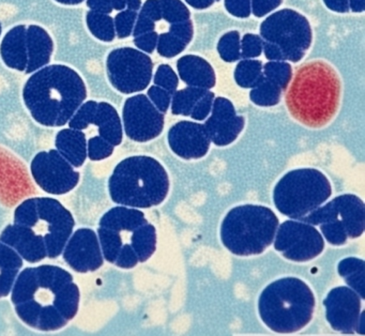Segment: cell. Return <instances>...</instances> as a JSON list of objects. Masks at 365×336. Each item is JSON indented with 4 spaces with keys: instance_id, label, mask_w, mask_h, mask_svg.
<instances>
[{
    "instance_id": "cell-42",
    "label": "cell",
    "mask_w": 365,
    "mask_h": 336,
    "mask_svg": "<svg viewBox=\"0 0 365 336\" xmlns=\"http://www.w3.org/2000/svg\"><path fill=\"white\" fill-rule=\"evenodd\" d=\"M226 10L236 17L247 19L251 15V0H225Z\"/></svg>"
},
{
    "instance_id": "cell-23",
    "label": "cell",
    "mask_w": 365,
    "mask_h": 336,
    "mask_svg": "<svg viewBox=\"0 0 365 336\" xmlns=\"http://www.w3.org/2000/svg\"><path fill=\"white\" fill-rule=\"evenodd\" d=\"M181 79L191 87L211 89L215 85V73L211 64L204 58L187 55L177 62Z\"/></svg>"
},
{
    "instance_id": "cell-18",
    "label": "cell",
    "mask_w": 365,
    "mask_h": 336,
    "mask_svg": "<svg viewBox=\"0 0 365 336\" xmlns=\"http://www.w3.org/2000/svg\"><path fill=\"white\" fill-rule=\"evenodd\" d=\"M168 138L173 152L185 160L204 158L210 148L206 128L197 122H178L170 128Z\"/></svg>"
},
{
    "instance_id": "cell-6",
    "label": "cell",
    "mask_w": 365,
    "mask_h": 336,
    "mask_svg": "<svg viewBox=\"0 0 365 336\" xmlns=\"http://www.w3.org/2000/svg\"><path fill=\"white\" fill-rule=\"evenodd\" d=\"M279 218L264 205H243L226 214L221 226L224 246L237 256L264 253L274 240Z\"/></svg>"
},
{
    "instance_id": "cell-28",
    "label": "cell",
    "mask_w": 365,
    "mask_h": 336,
    "mask_svg": "<svg viewBox=\"0 0 365 336\" xmlns=\"http://www.w3.org/2000/svg\"><path fill=\"white\" fill-rule=\"evenodd\" d=\"M89 31L95 38L103 42H112L116 36L114 19L106 13L89 11L86 16Z\"/></svg>"
},
{
    "instance_id": "cell-56",
    "label": "cell",
    "mask_w": 365,
    "mask_h": 336,
    "mask_svg": "<svg viewBox=\"0 0 365 336\" xmlns=\"http://www.w3.org/2000/svg\"><path fill=\"white\" fill-rule=\"evenodd\" d=\"M215 1H220V0H215Z\"/></svg>"
},
{
    "instance_id": "cell-35",
    "label": "cell",
    "mask_w": 365,
    "mask_h": 336,
    "mask_svg": "<svg viewBox=\"0 0 365 336\" xmlns=\"http://www.w3.org/2000/svg\"><path fill=\"white\" fill-rule=\"evenodd\" d=\"M187 43L172 32L160 34L158 38V53L165 58H173L185 51Z\"/></svg>"
},
{
    "instance_id": "cell-16",
    "label": "cell",
    "mask_w": 365,
    "mask_h": 336,
    "mask_svg": "<svg viewBox=\"0 0 365 336\" xmlns=\"http://www.w3.org/2000/svg\"><path fill=\"white\" fill-rule=\"evenodd\" d=\"M63 253L66 263L78 273L97 271L104 263L98 233L91 228L72 233Z\"/></svg>"
},
{
    "instance_id": "cell-38",
    "label": "cell",
    "mask_w": 365,
    "mask_h": 336,
    "mask_svg": "<svg viewBox=\"0 0 365 336\" xmlns=\"http://www.w3.org/2000/svg\"><path fill=\"white\" fill-rule=\"evenodd\" d=\"M136 19H138V12L129 10V9L120 11L115 16V30H116V34L119 39H125L131 36Z\"/></svg>"
},
{
    "instance_id": "cell-54",
    "label": "cell",
    "mask_w": 365,
    "mask_h": 336,
    "mask_svg": "<svg viewBox=\"0 0 365 336\" xmlns=\"http://www.w3.org/2000/svg\"><path fill=\"white\" fill-rule=\"evenodd\" d=\"M55 1L59 2L61 4H70V6H74V4H82L85 0H55Z\"/></svg>"
},
{
    "instance_id": "cell-15",
    "label": "cell",
    "mask_w": 365,
    "mask_h": 336,
    "mask_svg": "<svg viewBox=\"0 0 365 336\" xmlns=\"http://www.w3.org/2000/svg\"><path fill=\"white\" fill-rule=\"evenodd\" d=\"M361 297L350 287L333 288L324 299L326 318L335 331L343 334L358 332L361 317Z\"/></svg>"
},
{
    "instance_id": "cell-26",
    "label": "cell",
    "mask_w": 365,
    "mask_h": 336,
    "mask_svg": "<svg viewBox=\"0 0 365 336\" xmlns=\"http://www.w3.org/2000/svg\"><path fill=\"white\" fill-rule=\"evenodd\" d=\"M337 271H339V275L343 276L344 280H345L348 287L354 289L360 295L361 299L364 300V260L356 258V257L343 259V260L339 261V265H337Z\"/></svg>"
},
{
    "instance_id": "cell-7",
    "label": "cell",
    "mask_w": 365,
    "mask_h": 336,
    "mask_svg": "<svg viewBox=\"0 0 365 336\" xmlns=\"http://www.w3.org/2000/svg\"><path fill=\"white\" fill-rule=\"evenodd\" d=\"M14 223L29 227L44 240L48 258L61 256L76 225L71 212L50 197L23 201L14 211Z\"/></svg>"
},
{
    "instance_id": "cell-44",
    "label": "cell",
    "mask_w": 365,
    "mask_h": 336,
    "mask_svg": "<svg viewBox=\"0 0 365 336\" xmlns=\"http://www.w3.org/2000/svg\"><path fill=\"white\" fill-rule=\"evenodd\" d=\"M282 4V0H251V10L257 17H262L272 12Z\"/></svg>"
},
{
    "instance_id": "cell-19",
    "label": "cell",
    "mask_w": 365,
    "mask_h": 336,
    "mask_svg": "<svg viewBox=\"0 0 365 336\" xmlns=\"http://www.w3.org/2000/svg\"><path fill=\"white\" fill-rule=\"evenodd\" d=\"M0 241L14 248L29 263H39L48 257L44 240L24 225H8L0 235Z\"/></svg>"
},
{
    "instance_id": "cell-34",
    "label": "cell",
    "mask_w": 365,
    "mask_h": 336,
    "mask_svg": "<svg viewBox=\"0 0 365 336\" xmlns=\"http://www.w3.org/2000/svg\"><path fill=\"white\" fill-rule=\"evenodd\" d=\"M162 19L168 23L175 24L187 21L191 16L187 6L181 0H160Z\"/></svg>"
},
{
    "instance_id": "cell-9",
    "label": "cell",
    "mask_w": 365,
    "mask_h": 336,
    "mask_svg": "<svg viewBox=\"0 0 365 336\" xmlns=\"http://www.w3.org/2000/svg\"><path fill=\"white\" fill-rule=\"evenodd\" d=\"M264 41L274 43L285 60L298 62L312 44V28L307 17L292 9H283L267 17L260 25Z\"/></svg>"
},
{
    "instance_id": "cell-5",
    "label": "cell",
    "mask_w": 365,
    "mask_h": 336,
    "mask_svg": "<svg viewBox=\"0 0 365 336\" xmlns=\"http://www.w3.org/2000/svg\"><path fill=\"white\" fill-rule=\"evenodd\" d=\"M315 303L309 285L297 278H284L264 288L258 300V312L273 332L294 333L309 325Z\"/></svg>"
},
{
    "instance_id": "cell-11",
    "label": "cell",
    "mask_w": 365,
    "mask_h": 336,
    "mask_svg": "<svg viewBox=\"0 0 365 336\" xmlns=\"http://www.w3.org/2000/svg\"><path fill=\"white\" fill-rule=\"evenodd\" d=\"M273 241L282 256L297 263L312 260L324 250L322 233L313 225L299 220H286L279 225Z\"/></svg>"
},
{
    "instance_id": "cell-51",
    "label": "cell",
    "mask_w": 365,
    "mask_h": 336,
    "mask_svg": "<svg viewBox=\"0 0 365 336\" xmlns=\"http://www.w3.org/2000/svg\"><path fill=\"white\" fill-rule=\"evenodd\" d=\"M330 10L337 13H347L349 11V0H324Z\"/></svg>"
},
{
    "instance_id": "cell-39",
    "label": "cell",
    "mask_w": 365,
    "mask_h": 336,
    "mask_svg": "<svg viewBox=\"0 0 365 336\" xmlns=\"http://www.w3.org/2000/svg\"><path fill=\"white\" fill-rule=\"evenodd\" d=\"M241 57L251 59L262 55L264 40L257 34H247L241 41Z\"/></svg>"
},
{
    "instance_id": "cell-31",
    "label": "cell",
    "mask_w": 365,
    "mask_h": 336,
    "mask_svg": "<svg viewBox=\"0 0 365 336\" xmlns=\"http://www.w3.org/2000/svg\"><path fill=\"white\" fill-rule=\"evenodd\" d=\"M262 77V63L259 60H242L235 68V81L242 88H253Z\"/></svg>"
},
{
    "instance_id": "cell-2",
    "label": "cell",
    "mask_w": 365,
    "mask_h": 336,
    "mask_svg": "<svg viewBox=\"0 0 365 336\" xmlns=\"http://www.w3.org/2000/svg\"><path fill=\"white\" fill-rule=\"evenodd\" d=\"M87 98L84 79L70 66H46L25 83L23 100L38 123L63 126Z\"/></svg>"
},
{
    "instance_id": "cell-8",
    "label": "cell",
    "mask_w": 365,
    "mask_h": 336,
    "mask_svg": "<svg viewBox=\"0 0 365 336\" xmlns=\"http://www.w3.org/2000/svg\"><path fill=\"white\" fill-rule=\"evenodd\" d=\"M332 186L324 173L315 168H299L286 173L275 185V208L290 218L301 220L328 200Z\"/></svg>"
},
{
    "instance_id": "cell-48",
    "label": "cell",
    "mask_w": 365,
    "mask_h": 336,
    "mask_svg": "<svg viewBox=\"0 0 365 336\" xmlns=\"http://www.w3.org/2000/svg\"><path fill=\"white\" fill-rule=\"evenodd\" d=\"M262 51H264L267 59L271 60V61H283V60H285L283 51L274 43L264 41Z\"/></svg>"
},
{
    "instance_id": "cell-45",
    "label": "cell",
    "mask_w": 365,
    "mask_h": 336,
    "mask_svg": "<svg viewBox=\"0 0 365 336\" xmlns=\"http://www.w3.org/2000/svg\"><path fill=\"white\" fill-rule=\"evenodd\" d=\"M170 32H172L175 36H178L181 40L185 41V43L189 44L191 42L192 38H193V23L190 19H187V21H180V23L172 24Z\"/></svg>"
},
{
    "instance_id": "cell-22",
    "label": "cell",
    "mask_w": 365,
    "mask_h": 336,
    "mask_svg": "<svg viewBox=\"0 0 365 336\" xmlns=\"http://www.w3.org/2000/svg\"><path fill=\"white\" fill-rule=\"evenodd\" d=\"M26 25H18L7 32L0 45V55L8 68L25 72L27 56Z\"/></svg>"
},
{
    "instance_id": "cell-29",
    "label": "cell",
    "mask_w": 365,
    "mask_h": 336,
    "mask_svg": "<svg viewBox=\"0 0 365 336\" xmlns=\"http://www.w3.org/2000/svg\"><path fill=\"white\" fill-rule=\"evenodd\" d=\"M204 88L191 87L178 90L172 96V113L175 116H191L192 111L200 98L206 93Z\"/></svg>"
},
{
    "instance_id": "cell-4",
    "label": "cell",
    "mask_w": 365,
    "mask_h": 336,
    "mask_svg": "<svg viewBox=\"0 0 365 336\" xmlns=\"http://www.w3.org/2000/svg\"><path fill=\"white\" fill-rule=\"evenodd\" d=\"M114 203L125 207H155L165 200L170 178L163 165L155 158L134 156L121 161L108 180Z\"/></svg>"
},
{
    "instance_id": "cell-36",
    "label": "cell",
    "mask_w": 365,
    "mask_h": 336,
    "mask_svg": "<svg viewBox=\"0 0 365 336\" xmlns=\"http://www.w3.org/2000/svg\"><path fill=\"white\" fill-rule=\"evenodd\" d=\"M114 147L100 135L91 137L87 141V156L91 161L106 160L114 153Z\"/></svg>"
},
{
    "instance_id": "cell-43",
    "label": "cell",
    "mask_w": 365,
    "mask_h": 336,
    "mask_svg": "<svg viewBox=\"0 0 365 336\" xmlns=\"http://www.w3.org/2000/svg\"><path fill=\"white\" fill-rule=\"evenodd\" d=\"M158 38H159V34L153 30V31L134 36V44L144 53L151 54L157 47Z\"/></svg>"
},
{
    "instance_id": "cell-27",
    "label": "cell",
    "mask_w": 365,
    "mask_h": 336,
    "mask_svg": "<svg viewBox=\"0 0 365 336\" xmlns=\"http://www.w3.org/2000/svg\"><path fill=\"white\" fill-rule=\"evenodd\" d=\"M131 245L138 261L145 263L148 260L157 248V230L153 224L142 225L134 229L132 233Z\"/></svg>"
},
{
    "instance_id": "cell-3",
    "label": "cell",
    "mask_w": 365,
    "mask_h": 336,
    "mask_svg": "<svg viewBox=\"0 0 365 336\" xmlns=\"http://www.w3.org/2000/svg\"><path fill=\"white\" fill-rule=\"evenodd\" d=\"M285 100L294 119L309 128H322L339 109L341 79L327 62H307L297 71Z\"/></svg>"
},
{
    "instance_id": "cell-32",
    "label": "cell",
    "mask_w": 365,
    "mask_h": 336,
    "mask_svg": "<svg viewBox=\"0 0 365 336\" xmlns=\"http://www.w3.org/2000/svg\"><path fill=\"white\" fill-rule=\"evenodd\" d=\"M264 76L272 83H277L282 91L287 89L292 81V68L288 62L270 61L264 66Z\"/></svg>"
},
{
    "instance_id": "cell-33",
    "label": "cell",
    "mask_w": 365,
    "mask_h": 336,
    "mask_svg": "<svg viewBox=\"0 0 365 336\" xmlns=\"http://www.w3.org/2000/svg\"><path fill=\"white\" fill-rule=\"evenodd\" d=\"M217 51L226 62H235L241 57L240 34L236 30L227 32L220 39Z\"/></svg>"
},
{
    "instance_id": "cell-49",
    "label": "cell",
    "mask_w": 365,
    "mask_h": 336,
    "mask_svg": "<svg viewBox=\"0 0 365 336\" xmlns=\"http://www.w3.org/2000/svg\"><path fill=\"white\" fill-rule=\"evenodd\" d=\"M86 4L91 10L106 13V14H110L114 10L112 0H87Z\"/></svg>"
},
{
    "instance_id": "cell-25",
    "label": "cell",
    "mask_w": 365,
    "mask_h": 336,
    "mask_svg": "<svg viewBox=\"0 0 365 336\" xmlns=\"http://www.w3.org/2000/svg\"><path fill=\"white\" fill-rule=\"evenodd\" d=\"M22 268V257L14 248L0 241V297L10 295Z\"/></svg>"
},
{
    "instance_id": "cell-47",
    "label": "cell",
    "mask_w": 365,
    "mask_h": 336,
    "mask_svg": "<svg viewBox=\"0 0 365 336\" xmlns=\"http://www.w3.org/2000/svg\"><path fill=\"white\" fill-rule=\"evenodd\" d=\"M155 28V21L149 19V17H147L146 15L140 13V14H138V19H136L135 25H134L132 34H133V36H140V34L153 31Z\"/></svg>"
},
{
    "instance_id": "cell-21",
    "label": "cell",
    "mask_w": 365,
    "mask_h": 336,
    "mask_svg": "<svg viewBox=\"0 0 365 336\" xmlns=\"http://www.w3.org/2000/svg\"><path fill=\"white\" fill-rule=\"evenodd\" d=\"M26 40L29 62L25 72L31 74L48 64L54 51V43L50 34L38 25L27 26Z\"/></svg>"
},
{
    "instance_id": "cell-55",
    "label": "cell",
    "mask_w": 365,
    "mask_h": 336,
    "mask_svg": "<svg viewBox=\"0 0 365 336\" xmlns=\"http://www.w3.org/2000/svg\"><path fill=\"white\" fill-rule=\"evenodd\" d=\"M1 30H3V27H1V24H0V34H1Z\"/></svg>"
},
{
    "instance_id": "cell-10",
    "label": "cell",
    "mask_w": 365,
    "mask_h": 336,
    "mask_svg": "<svg viewBox=\"0 0 365 336\" xmlns=\"http://www.w3.org/2000/svg\"><path fill=\"white\" fill-rule=\"evenodd\" d=\"M106 70L115 89L131 94L148 87L153 78V62L140 49L121 47L108 54Z\"/></svg>"
},
{
    "instance_id": "cell-30",
    "label": "cell",
    "mask_w": 365,
    "mask_h": 336,
    "mask_svg": "<svg viewBox=\"0 0 365 336\" xmlns=\"http://www.w3.org/2000/svg\"><path fill=\"white\" fill-rule=\"evenodd\" d=\"M281 88L264 76L258 81L257 85L252 88L250 92V98L252 102L262 107L274 106L281 100Z\"/></svg>"
},
{
    "instance_id": "cell-40",
    "label": "cell",
    "mask_w": 365,
    "mask_h": 336,
    "mask_svg": "<svg viewBox=\"0 0 365 336\" xmlns=\"http://www.w3.org/2000/svg\"><path fill=\"white\" fill-rule=\"evenodd\" d=\"M148 98L153 105L163 113L168 111V107L170 106V102H172V94L168 90L157 85L151 86L149 88Z\"/></svg>"
},
{
    "instance_id": "cell-37",
    "label": "cell",
    "mask_w": 365,
    "mask_h": 336,
    "mask_svg": "<svg viewBox=\"0 0 365 336\" xmlns=\"http://www.w3.org/2000/svg\"><path fill=\"white\" fill-rule=\"evenodd\" d=\"M153 81L155 85L168 90L170 94H174L177 91L179 85V78L176 72L168 64H161L157 68Z\"/></svg>"
},
{
    "instance_id": "cell-50",
    "label": "cell",
    "mask_w": 365,
    "mask_h": 336,
    "mask_svg": "<svg viewBox=\"0 0 365 336\" xmlns=\"http://www.w3.org/2000/svg\"><path fill=\"white\" fill-rule=\"evenodd\" d=\"M112 6L114 10L123 11L125 9L138 11L142 6V0H112Z\"/></svg>"
},
{
    "instance_id": "cell-52",
    "label": "cell",
    "mask_w": 365,
    "mask_h": 336,
    "mask_svg": "<svg viewBox=\"0 0 365 336\" xmlns=\"http://www.w3.org/2000/svg\"><path fill=\"white\" fill-rule=\"evenodd\" d=\"M185 1H187V4H190V6H193V8L202 10V9H207L212 6L215 0H185Z\"/></svg>"
},
{
    "instance_id": "cell-17",
    "label": "cell",
    "mask_w": 365,
    "mask_h": 336,
    "mask_svg": "<svg viewBox=\"0 0 365 336\" xmlns=\"http://www.w3.org/2000/svg\"><path fill=\"white\" fill-rule=\"evenodd\" d=\"M245 124V118L237 115L234 104L228 98L219 96L215 98L211 116L204 126L210 141L215 145L224 147L238 138Z\"/></svg>"
},
{
    "instance_id": "cell-41",
    "label": "cell",
    "mask_w": 365,
    "mask_h": 336,
    "mask_svg": "<svg viewBox=\"0 0 365 336\" xmlns=\"http://www.w3.org/2000/svg\"><path fill=\"white\" fill-rule=\"evenodd\" d=\"M213 101H215V93L207 90L206 93L196 103L190 117L193 118L194 120H197V121H202V120L206 119L210 115Z\"/></svg>"
},
{
    "instance_id": "cell-20",
    "label": "cell",
    "mask_w": 365,
    "mask_h": 336,
    "mask_svg": "<svg viewBox=\"0 0 365 336\" xmlns=\"http://www.w3.org/2000/svg\"><path fill=\"white\" fill-rule=\"evenodd\" d=\"M332 203L347 237L351 239L361 237L365 229V205L362 199L354 194H344L335 197Z\"/></svg>"
},
{
    "instance_id": "cell-14",
    "label": "cell",
    "mask_w": 365,
    "mask_h": 336,
    "mask_svg": "<svg viewBox=\"0 0 365 336\" xmlns=\"http://www.w3.org/2000/svg\"><path fill=\"white\" fill-rule=\"evenodd\" d=\"M68 124L69 128L81 131L93 124L98 126L100 136L113 146H119L123 141V124L118 111L108 102L87 101L83 103Z\"/></svg>"
},
{
    "instance_id": "cell-12",
    "label": "cell",
    "mask_w": 365,
    "mask_h": 336,
    "mask_svg": "<svg viewBox=\"0 0 365 336\" xmlns=\"http://www.w3.org/2000/svg\"><path fill=\"white\" fill-rule=\"evenodd\" d=\"M31 170L36 183L48 194H67L80 181V173L57 150L39 152Z\"/></svg>"
},
{
    "instance_id": "cell-53",
    "label": "cell",
    "mask_w": 365,
    "mask_h": 336,
    "mask_svg": "<svg viewBox=\"0 0 365 336\" xmlns=\"http://www.w3.org/2000/svg\"><path fill=\"white\" fill-rule=\"evenodd\" d=\"M349 9L354 12L361 13L364 11V0H349Z\"/></svg>"
},
{
    "instance_id": "cell-46",
    "label": "cell",
    "mask_w": 365,
    "mask_h": 336,
    "mask_svg": "<svg viewBox=\"0 0 365 336\" xmlns=\"http://www.w3.org/2000/svg\"><path fill=\"white\" fill-rule=\"evenodd\" d=\"M140 13L146 15L153 21H159L162 19L161 2L160 0H147L143 6H140Z\"/></svg>"
},
{
    "instance_id": "cell-1",
    "label": "cell",
    "mask_w": 365,
    "mask_h": 336,
    "mask_svg": "<svg viewBox=\"0 0 365 336\" xmlns=\"http://www.w3.org/2000/svg\"><path fill=\"white\" fill-rule=\"evenodd\" d=\"M11 291L18 316L39 331L63 329L80 307V288L73 276L57 265L26 268L19 274Z\"/></svg>"
},
{
    "instance_id": "cell-13",
    "label": "cell",
    "mask_w": 365,
    "mask_h": 336,
    "mask_svg": "<svg viewBox=\"0 0 365 336\" xmlns=\"http://www.w3.org/2000/svg\"><path fill=\"white\" fill-rule=\"evenodd\" d=\"M125 135L138 143L157 138L164 128V113L145 94L127 98L123 109Z\"/></svg>"
},
{
    "instance_id": "cell-24",
    "label": "cell",
    "mask_w": 365,
    "mask_h": 336,
    "mask_svg": "<svg viewBox=\"0 0 365 336\" xmlns=\"http://www.w3.org/2000/svg\"><path fill=\"white\" fill-rule=\"evenodd\" d=\"M57 151L73 167H82L87 158L86 135L76 128L59 131L55 139Z\"/></svg>"
}]
</instances>
